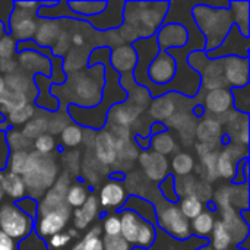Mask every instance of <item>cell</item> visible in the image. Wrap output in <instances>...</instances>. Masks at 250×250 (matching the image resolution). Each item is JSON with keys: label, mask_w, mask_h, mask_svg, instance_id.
Returning a JSON list of instances; mask_svg holds the SVG:
<instances>
[{"label": "cell", "mask_w": 250, "mask_h": 250, "mask_svg": "<svg viewBox=\"0 0 250 250\" xmlns=\"http://www.w3.org/2000/svg\"><path fill=\"white\" fill-rule=\"evenodd\" d=\"M192 18L205 35V53L220 47L234 25L229 7H214L209 3H198L192 9Z\"/></svg>", "instance_id": "obj_1"}, {"label": "cell", "mask_w": 250, "mask_h": 250, "mask_svg": "<svg viewBox=\"0 0 250 250\" xmlns=\"http://www.w3.org/2000/svg\"><path fill=\"white\" fill-rule=\"evenodd\" d=\"M59 174L57 163L51 155H42L31 151L26 158L22 180L26 188V196L37 202L54 185Z\"/></svg>", "instance_id": "obj_2"}, {"label": "cell", "mask_w": 250, "mask_h": 250, "mask_svg": "<svg viewBox=\"0 0 250 250\" xmlns=\"http://www.w3.org/2000/svg\"><path fill=\"white\" fill-rule=\"evenodd\" d=\"M155 211L157 227L176 240H188L192 237L190 221L182 214L179 204H170L160 195L158 202H151Z\"/></svg>", "instance_id": "obj_3"}, {"label": "cell", "mask_w": 250, "mask_h": 250, "mask_svg": "<svg viewBox=\"0 0 250 250\" xmlns=\"http://www.w3.org/2000/svg\"><path fill=\"white\" fill-rule=\"evenodd\" d=\"M188 62L190 67H193V70L199 75L201 85L208 91L221 89L227 85L223 75L221 59L211 60L207 57L205 50H195L188 54Z\"/></svg>", "instance_id": "obj_4"}, {"label": "cell", "mask_w": 250, "mask_h": 250, "mask_svg": "<svg viewBox=\"0 0 250 250\" xmlns=\"http://www.w3.org/2000/svg\"><path fill=\"white\" fill-rule=\"evenodd\" d=\"M0 230L16 243L34 231V220L21 211L13 202L0 204Z\"/></svg>", "instance_id": "obj_5"}, {"label": "cell", "mask_w": 250, "mask_h": 250, "mask_svg": "<svg viewBox=\"0 0 250 250\" xmlns=\"http://www.w3.org/2000/svg\"><path fill=\"white\" fill-rule=\"evenodd\" d=\"M104 69L103 64H100L98 72ZM98 72H82L78 73L76 83L73 85V92L76 98L73 100V105L81 108H94L100 104L103 97V82L97 79Z\"/></svg>", "instance_id": "obj_6"}, {"label": "cell", "mask_w": 250, "mask_h": 250, "mask_svg": "<svg viewBox=\"0 0 250 250\" xmlns=\"http://www.w3.org/2000/svg\"><path fill=\"white\" fill-rule=\"evenodd\" d=\"M38 21L37 12L25 10L13 4V9L9 15V22L6 23L7 32L15 38L16 42L32 40L38 26Z\"/></svg>", "instance_id": "obj_7"}, {"label": "cell", "mask_w": 250, "mask_h": 250, "mask_svg": "<svg viewBox=\"0 0 250 250\" xmlns=\"http://www.w3.org/2000/svg\"><path fill=\"white\" fill-rule=\"evenodd\" d=\"M70 217H72V208L67 204H64L63 207H60L56 211H51V212H47L42 215H37V218L34 221V230L37 231L38 237H41L45 242L51 236L62 233L64 230V227L67 226Z\"/></svg>", "instance_id": "obj_8"}, {"label": "cell", "mask_w": 250, "mask_h": 250, "mask_svg": "<svg viewBox=\"0 0 250 250\" xmlns=\"http://www.w3.org/2000/svg\"><path fill=\"white\" fill-rule=\"evenodd\" d=\"M177 76V62L168 51H160L151 62L146 78L151 85L166 86L173 82Z\"/></svg>", "instance_id": "obj_9"}, {"label": "cell", "mask_w": 250, "mask_h": 250, "mask_svg": "<svg viewBox=\"0 0 250 250\" xmlns=\"http://www.w3.org/2000/svg\"><path fill=\"white\" fill-rule=\"evenodd\" d=\"M208 59H221V57H245L249 59V38L243 37L242 32L236 25L231 26L229 35L224 38V41L220 44L218 48L205 53Z\"/></svg>", "instance_id": "obj_10"}, {"label": "cell", "mask_w": 250, "mask_h": 250, "mask_svg": "<svg viewBox=\"0 0 250 250\" xmlns=\"http://www.w3.org/2000/svg\"><path fill=\"white\" fill-rule=\"evenodd\" d=\"M155 37L160 51L183 48L189 42V31L183 23H163L157 29Z\"/></svg>", "instance_id": "obj_11"}, {"label": "cell", "mask_w": 250, "mask_h": 250, "mask_svg": "<svg viewBox=\"0 0 250 250\" xmlns=\"http://www.w3.org/2000/svg\"><path fill=\"white\" fill-rule=\"evenodd\" d=\"M223 75L226 83L231 88H242L249 85V59L245 57H221Z\"/></svg>", "instance_id": "obj_12"}, {"label": "cell", "mask_w": 250, "mask_h": 250, "mask_svg": "<svg viewBox=\"0 0 250 250\" xmlns=\"http://www.w3.org/2000/svg\"><path fill=\"white\" fill-rule=\"evenodd\" d=\"M98 199V205L110 214V211H120L127 199L126 196V189L122 185V182L119 180H110L108 183H105L101 190H100V196Z\"/></svg>", "instance_id": "obj_13"}, {"label": "cell", "mask_w": 250, "mask_h": 250, "mask_svg": "<svg viewBox=\"0 0 250 250\" xmlns=\"http://www.w3.org/2000/svg\"><path fill=\"white\" fill-rule=\"evenodd\" d=\"M139 163L145 171V176L158 185L168 176V161L161 154L146 149L139 155Z\"/></svg>", "instance_id": "obj_14"}, {"label": "cell", "mask_w": 250, "mask_h": 250, "mask_svg": "<svg viewBox=\"0 0 250 250\" xmlns=\"http://www.w3.org/2000/svg\"><path fill=\"white\" fill-rule=\"evenodd\" d=\"M18 54V63L21 64V70L29 73L32 72L35 75H42L45 78H51V62L45 54H40V51L26 50L16 53Z\"/></svg>", "instance_id": "obj_15"}, {"label": "cell", "mask_w": 250, "mask_h": 250, "mask_svg": "<svg viewBox=\"0 0 250 250\" xmlns=\"http://www.w3.org/2000/svg\"><path fill=\"white\" fill-rule=\"evenodd\" d=\"M207 245H209L208 240L198 239L195 236H192L188 240H176L155 226V242L149 250H196L198 248Z\"/></svg>", "instance_id": "obj_16"}, {"label": "cell", "mask_w": 250, "mask_h": 250, "mask_svg": "<svg viewBox=\"0 0 250 250\" xmlns=\"http://www.w3.org/2000/svg\"><path fill=\"white\" fill-rule=\"evenodd\" d=\"M94 152L95 160L103 166H111L117 160V149H116V139L110 130L101 129L97 132L95 142H94Z\"/></svg>", "instance_id": "obj_17"}, {"label": "cell", "mask_w": 250, "mask_h": 250, "mask_svg": "<svg viewBox=\"0 0 250 250\" xmlns=\"http://www.w3.org/2000/svg\"><path fill=\"white\" fill-rule=\"evenodd\" d=\"M108 63L116 73L125 76L133 73L138 63V56L132 45H119L117 48L111 50Z\"/></svg>", "instance_id": "obj_18"}, {"label": "cell", "mask_w": 250, "mask_h": 250, "mask_svg": "<svg viewBox=\"0 0 250 250\" xmlns=\"http://www.w3.org/2000/svg\"><path fill=\"white\" fill-rule=\"evenodd\" d=\"M144 113V108L133 104V103H119L114 104L110 110H108V117L107 120L113 122L116 126H122V127H129L141 114Z\"/></svg>", "instance_id": "obj_19"}, {"label": "cell", "mask_w": 250, "mask_h": 250, "mask_svg": "<svg viewBox=\"0 0 250 250\" xmlns=\"http://www.w3.org/2000/svg\"><path fill=\"white\" fill-rule=\"evenodd\" d=\"M59 22H60V19H40L35 35H34V40H35L34 42L37 45L51 50L53 44L57 41V38L60 37V34L63 31Z\"/></svg>", "instance_id": "obj_20"}, {"label": "cell", "mask_w": 250, "mask_h": 250, "mask_svg": "<svg viewBox=\"0 0 250 250\" xmlns=\"http://www.w3.org/2000/svg\"><path fill=\"white\" fill-rule=\"evenodd\" d=\"M100 214V205H98V199L94 193H89L88 199L85 201V204L72 211V220H73V226L75 230H85Z\"/></svg>", "instance_id": "obj_21"}, {"label": "cell", "mask_w": 250, "mask_h": 250, "mask_svg": "<svg viewBox=\"0 0 250 250\" xmlns=\"http://www.w3.org/2000/svg\"><path fill=\"white\" fill-rule=\"evenodd\" d=\"M0 188L4 196L10 198V202H18L26 196V188L22 176L13 174L7 170L0 171Z\"/></svg>", "instance_id": "obj_22"}, {"label": "cell", "mask_w": 250, "mask_h": 250, "mask_svg": "<svg viewBox=\"0 0 250 250\" xmlns=\"http://www.w3.org/2000/svg\"><path fill=\"white\" fill-rule=\"evenodd\" d=\"M231 107H233V98H231L230 89H227V88L208 91V94L205 95L204 108L212 114L221 116V114L227 113Z\"/></svg>", "instance_id": "obj_23"}, {"label": "cell", "mask_w": 250, "mask_h": 250, "mask_svg": "<svg viewBox=\"0 0 250 250\" xmlns=\"http://www.w3.org/2000/svg\"><path fill=\"white\" fill-rule=\"evenodd\" d=\"M195 135L201 144L215 146V144H218L221 141L224 133H223L221 123L217 119L205 117L204 120H201L199 125H196V133Z\"/></svg>", "instance_id": "obj_24"}, {"label": "cell", "mask_w": 250, "mask_h": 250, "mask_svg": "<svg viewBox=\"0 0 250 250\" xmlns=\"http://www.w3.org/2000/svg\"><path fill=\"white\" fill-rule=\"evenodd\" d=\"M236 148H237L236 144L234 145L230 144V146L226 151H218V155H217V176H221L224 179H234L236 170H237L236 160L237 161L245 160L243 157L234 154Z\"/></svg>", "instance_id": "obj_25"}, {"label": "cell", "mask_w": 250, "mask_h": 250, "mask_svg": "<svg viewBox=\"0 0 250 250\" xmlns=\"http://www.w3.org/2000/svg\"><path fill=\"white\" fill-rule=\"evenodd\" d=\"M119 218H120V236L133 248L139 226L144 218H141L136 212L130 209H125V208L119 211Z\"/></svg>", "instance_id": "obj_26"}, {"label": "cell", "mask_w": 250, "mask_h": 250, "mask_svg": "<svg viewBox=\"0 0 250 250\" xmlns=\"http://www.w3.org/2000/svg\"><path fill=\"white\" fill-rule=\"evenodd\" d=\"M249 116L239 114L233 122L227 125V136L236 145H248L249 144Z\"/></svg>", "instance_id": "obj_27"}, {"label": "cell", "mask_w": 250, "mask_h": 250, "mask_svg": "<svg viewBox=\"0 0 250 250\" xmlns=\"http://www.w3.org/2000/svg\"><path fill=\"white\" fill-rule=\"evenodd\" d=\"M214 224H215V217H214L212 211L204 209L196 218H193L190 221L192 236H195L198 239H205L209 242V236L212 233Z\"/></svg>", "instance_id": "obj_28"}, {"label": "cell", "mask_w": 250, "mask_h": 250, "mask_svg": "<svg viewBox=\"0 0 250 250\" xmlns=\"http://www.w3.org/2000/svg\"><path fill=\"white\" fill-rule=\"evenodd\" d=\"M174 111H176V103L171 100V95L167 94L157 97L149 104V116L160 123H163L164 120L168 122V119L174 114Z\"/></svg>", "instance_id": "obj_29"}, {"label": "cell", "mask_w": 250, "mask_h": 250, "mask_svg": "<svg viewBox=\"0 0 250 250\" xmlns=\"http://www.w3.org/2000/svg\"><path fill=\"white\" fill-rule=\"evenodd\" d=\"M108 1H78V0L67 1V7L70 9V12L81 19L94 18L97 15L100 16L105 10Z\"/></svg>", "instance_id": "obj_30"}, {"label": "cell", "mask_w": 250, "mask_h": 250, "mask_svg": "<svg viewBox=\"0 0 250 250\" xmlns=\"http://www.w3.org/2000/svg\"><path fill=\"white\" fill-rule=\"evenodd\" d=\"M4 83H6V89H10V91H15V92H21L23 95L28 97L29 100V89L32 94H35V86L32 83V79L28 78V73L22 72L21 69L15 70L13 73H9L4 76Z\"/></svg>", "instance_id": "obj_31"}, {"label": "cell", "mask_w": 250, "mask_h": 250, "mask_svg": "<svg viewBox=\"0 0 250 250\" xmlns=\"http://www.w3.org/2000/svg\"><path fill=\"white\" fill-rule=\"evenodd\" d=\"M249 6L248 0L243 1H229V9L233 16L234 25L239 28L243 37L249 38Z\"/></svg>", "instance_id": "obj_32"}, {"label": "cell", "mask_w": 250, "mask_h": 250, "mask_svg": "<svg viewBox=\"0 0 250 250\" xmlns=\"http://www.w3.org/2000/svg\"><path fill=\"white\" fill-rule=\"evenodd\" d=\"M29 100L26 95L21 94V92H15L10 89H6L1 95H0V114H9L21 107H23L25 104H28Z\"/></svg>", "instance_id": "obj_33"}, {"label": "cell", "mask_w": 250, "mask_h": 250, "mask_svg": "<svg viewBox=\"0 0 250 250\" xmlns=\"http://www.w3.org/2000/svg\"><path fill=\"white\" fill-rule=\"evenodd\" d=\"M209 246L214 250H229L233 246V239L223 221H215L212 233L209 236Z\"/></svg>", "instance_id": "obj_34"}, {"label": "cell", "mask_w": 250, "mask_h": 250, "mask_svg": "<svg viewBox=\"0 0 250 250\" xmlns=\"http://www.w3.org/2000/svg\"><path fill=\"white\" fill-rule=\"evenodd\" d=\"M88 196H89L88 186L85 183H82L81 180H76V182L70 183V186L66 192V204L72 209H78L85 204Z\"/></svg>", "instance_id": "obj_35"}, {"label": "cell", "mask_w": 250, "mask_h": 250, "mask_svg": "<svg viewBox=\"0 0 250 250\" xmlns=\"http://www.w3.org/2000/svg\"><path fill=\"white\" fill-rule=\"evenodd\" d=\"M149 148L151 151L166 157L176 149V142H174V138L168 133V130H166V132L149 136Z\"/></svg>", "instance_id": "obj_36"}, {"label": "cell", "mask_w": 250, "mask_h": 250, "mask_svg": "<svg viewBox=\"0 0 250 250\" xmlns=\"http://www.w3.org/2000/svg\"><path fill=\"white\" fill-rule=\"evenodd\" d=\"M21 133L31 142L35 141L38 136L48 133V119L45 116H41V117L34 116L28 123L23 125V129L21 130Z\"/></svg>", "instance_id": "obj_37"}, {"label": "cell", "mask_w": 250, "mask_h": 250, "mask_svg": "<svg viewBox=\"0 0 250 250\" xmlns=\"http://www.w3.org/2000/svg\"><path fill=\"white\" fill-rule=\"evenodd\" d=\"M155 242V224L149 223L146 220H142L139 230H138V236H136V242H135V248L142 250H149L151 246Z\"/></svg>", "instance_id": "obj_38"}, {"label": "cell", "mask_w": 250, "mask_h": 250, "mask_svg": "<svg viewBox=\"0 0 250 250\" xmlns=\"http://www.w3.org/2000/svg\"><path fill=\"white\" fill-rule=\"evenodd\" d=\"M6 144H7L9 152H18V151L31 152L32 151V142L13 127H10L6 132Z\"/></svg>", "instance_id": "obj_39"}, {"label": "cell", "mask_w": 250, "mask_h": 250, "mask_svg": "<svg viewBox=\"0 0 250 250\" xmlns=\"http://www.w3.org/2000/svg\"><path fill=\"white\" fill-rule=\"evenodd\" d=\"M83 141V127L76 123H69L60 133V144L66 148H75Z\"/></svg>", "instance_id": "obj_40"}, {"label": "cell", "mask_w": 250, "mask_h": 250, "mask_svg": "<svg viewBox=\"0 0 250 250\" xmlns=\"http://www.w3.org/2000/svg\"><path fill=\"white\" fill-rule=\"evenodd\" d=\"M195 168V161L192 158L190 154L188 152H179L174 155L173 161H171V170H173V176H180V177H186L189 176Z\"/></svg>", "instance_id": "obj_41"}, {"label": "cell", "mask_w": 250, "mask_h": 250, "mask_svg": "<svg viewBox=\"0 0 250 250\" xmlns=\"http://www.w3.org/2000/svg\"><path fill=\"white\" fill-rule=\"evenodd\" d=\"M231 98H233V107L236 108L237 113L249 116L250 107V91L249 85L242 86V88H231Z\"/></svg>", "instance_id": "obj_42"}, {"label": "cell", "mask_w": 250, "mask_h": 250, "mask_svg": "<svg viewBox=\"0 0 250 250\" xmlns=\"http://www.w3.org/2000/svg\"><path fill=\"white\" fill-rule=\"evenodd\" d=\"M34 116H35V107H34L31 103H28V104H25L23 107H21V108H18V110L9 113L6 122L9 123L10 127H12V126H19V125L28 123Z\"/></svg>", "instance_id": "obj_43"}, {"label": "cell", "mask_w": 250, "mask_h": 250, "mask_svg": "<svg viewBox=\"0 0 250 250\" xmlns=\"http://www.w3.org/2000/svg\"><path fill=\"white\" fill-rule=\"evenodd\" d=\"M179 208L186 220L192 221L204 211V204L195 196H186L179 202Z\"/></svg>", "instance_id": "obj_44"}, {"label": "cell", "mask_w": 250, "mask_h": 250, "mask_svg": "<svg viewBox=\"0 0 250 250\" xmlns=\"http://www.w3.org/2000/svg\"><path fill=\"white\" fill-rule=\"evenodd\" d=\"M29 152H23V151H18V152H9L7 155V161H6V170L22 176L23 170H25V164H26V158H28Z\"/></svg>", "instance_id": "obj_45"}, {"label": "cell", "mask_w": 250, "mask_h": 250, "mask_svg": "<svg viewBox=\"0 0 250 250\" xmlns=\"http://www.w3.org/2000/svg\"><path fill=\"white\" fill-rule=\"evenodd\" d=\"M176 182H174V176L168 174L160 185H158V192L161 195V198L170 204H179V196L176 193V188H174Z\"/></svg>", "instance_id": "obj_46"}, {"label": "cell", "mask_w": 250, "mask_h": 250, "mask_svg": "<svg viewBox=\"0 0 250 250\" xmlns=\"http://www.w3.org/2000/svg\"><path fill=\"white\" fill-rule=\"evenodd\" d=\"M32 148L38 154L51 155V152H54L57 148V142H56L54 136H51L50 133H45V135L38 136L35 141H32Z\"/></svg>", "instance_id": "obj_47"}, {"label": "cell", "mask_w": 250, "mask_h": 250, "mask_svg": "<svg viewBox=\"0 0 250 250\" xmlns=\"http://www.w3.org/2000/svg\"><path fill=\"white\" fill-rule=\"evenodd\" d=\"M82 249L83 250H104L103 239H101V227L95 226L82 240Z\"/></svg>", "instance_id": "obj_48"}, {"label": "cell", "mask_w": 250, "mask_h": 250, "mask_svg": "<svg viewBox=\"0 0 250 250\" xmlns=\"http://www.w3.org/2000/svg\"><path fill=\"white\" fill-rule=\"evenodd\" d=\"M217 155H218V151H212L207 155H202L201 157V167L204 168V177L207 180H214L217 179Z\"/></svg>", "instance_id": "obj_49"}, {"label": "cell", "mask_w": 250, "mask_h": 250, "mask_svg": "<svg viewBox=\"0 0 250 250\" xmlns=\"http://www.w3.org/2000/svg\"><path fill=\"white\" fill-rule=\"evenodd\" d=\"M103 231L104 236L113 237L120 236V218L119 214H107L103 220Z\"/></svg>", "instance_id": "obj_50"}, {"label": "cell", "mask_w": 250, "mask_h": 250, "mask_svg": "<svg viewBox=\"0 0 250 250\" xmlns=\"http://www.w3.org/2000/svg\"><path fill=\"white\" fill-rule=\"evenodd\" d=\"M16 41L12 35L4 34L0 38V60L4 59H13L16 54Z\"/></svg>", "instance_id": "obj_51"}, {"label": "cell", "mask_w": 250, "mask_h": 250, "mask_svg": "<svg viewBox=\"0 0 250 250\" xmlns=\"http://www.w3.org/2000/svg\"><path fill=\"white\" fill-rule=\"evenodd\" d=\"M72 240H73V239L69 236L67 231H66V233L62 231V233H57V234L51 236L48 240H45V243H47L48 250H66L67 249V246L70 245Z\"/></svg>", "instance_id": "obj_52"}, {"label": "cell", "mask_w": 250, "mask_h": 250, "mask_svg": "<svg viewBox=\"0 0 250 250\" xmlns=\"http://www.w3.org/2000/svg\"><path fill=\"white\" fill-rule=\"evenodd\" d=\"M103 239V246L104 250H132L133 248L122 237V236H113V237H108V236H104L101 237Z\"/></svg>", "instance_id": "obj_53"}, {"label": "cell", "mask_w": 250, "mask_h": 250, "mask_svg": "<svg viewBox=\"0 0 250 250\" xmlns=\"http://www.w3.org/2000/svg\"><path fill=\"white\" fill-rule=\"evenodd\" d=\"M13 204H16V207L21 211H23L29 218H32L35 221V218H37V207H38V202L35 199H32L29 196H25L23 199H21L18 202H13Z\"/></svg>", "instance_id": "obj_54"}, {"label": "cell", "mask_w": 250, "mask_h": 250, "mask_svg": "<svg viewBox=\"0 0 250 250\" xmlns=\"http://www.w3.org/2000/svg\"><path fill=\"white\" fill-rule=\"evenodd\" d=\"M15 70H18V62L13 59H4V60H0V72L1 73H13Z\"/></svg>", "instance_id": "obj_55"}, {"label": "cell", "mask_w": 250, "mask_h": 250, "mask_svg": "<svg viewBox=\"0 0 250 250\" xmlns=\"http://www.w3.org/2000/svg\"><path fill=\"white\" fill-rule=\"evenodd\" d=\"M0 250H18V243L0 230Z\"/></svg>", "instance_id": "obj_56"}, {"label": "cell", "mask_w": 250, "mask_h": 250, "mask_svg": "<svg viewBox=\"0 0 250 250\" xmlns=\"http://www.w3.org/2000/svg\"><path fill=\"white\" fill-rule=\"evenodd\" d=\"M168 127H167V125L166 123H160V122H157V123H154L152 126H151V130H149V136H152V135H157V133H161V132H166Z\"/></svg>", "instance_id": "obj_57"}, {"label": "cell", "mask_w": 250, "mask_h": 250, "mask_svg": "<svg viewBox=\"0 0 250 250\" xmlns=\"http://www.w3.org/2000/svg\"><path fill=\"white\" fill-rule=\"evenodd\" d=\"M70 42H72L75 47H82V45H83V42H85V38H83V35H82V34L75 32V34H72V35H70Z\"/></svg>", "instance_id": "obj_58"}, {"label": "cell", "mask_w": 250, "mask_h": 250, "mask_svg": "<svg viewBox=\"0 0 250 250\" xmlns=\"http://www.w3.org/2000/svg\"><path fill=\"white\" fill-rule=\"evenodd\" d=\"M4 34H9V32H7V26L3 23V21H0V38H1Z\"/></svg>", "instance_id": "obj_59"}, {"label": "cell", "mask_w": 250, "mask_h": 250, "mask_svg": "<svg viewBox=\"0 0 250 250\" xmlns=\"http://www.w3.org/2000/svg\"><path fill=\"white\" fill-rule=\"evenodd\" d=\"M6 91V83H4V78L0 75V95Z\"/></svg>", "instance_id": "obj_60"}, {"label": "cell", "mask_w": 250, "mask_h": 250, "mask_svg": "<svg viewBox=\"0 0 250 250\" xmlns=\"http://www.w3.org/2000/svg\"><path fill=\"white\" fill-rule=\"evenodd\" d=\"M67 250H83L82 249V243H81V240H79V242H76L75 245H72V246H70Z\"/></svg>", "instance_id": "obj_61"}, {"label": "cell", "mask_w": 250, "mask_h": 250, "mask_svg": "<svg viewBox=\"0 0 250 250\" xmlns=\"http://www.w3.org/2000/svg\"><path fill=\"white\" fill-rule=\"evenodd\" d=\"M196 250H214L209 245H207V246H202V248H198Z\"/></svg>", "instance_id": "obj_62"}, {"label": "cell", "mask_w": 250, "mask_h": 250, "mask_svg": "<svg viewBox=\"0 0 250 250\" xmlns=\"http://www.w3.org/2000/svg\"><path fill=\"white\" fill-rule=\"evenodd\" d=\"M3 199H4V195H3V192H1V188H0V204L3 202Z\"/></svg>", "instance_id": "obj_63"}, {"label": "cell", "mask_w": 250, "mask_h": 250, "mask_svg": "<svg viewBox=\"0 0 250 250\" xmlns=\"http://www.w3.org/2000/svg\"><path fill=\"white\" fill-rule=\"evenodd\" d=\"M234 250H245V249H240V248H236V249Z\"/></svg>", "instance_id": "obj_64"}]
</instances>
